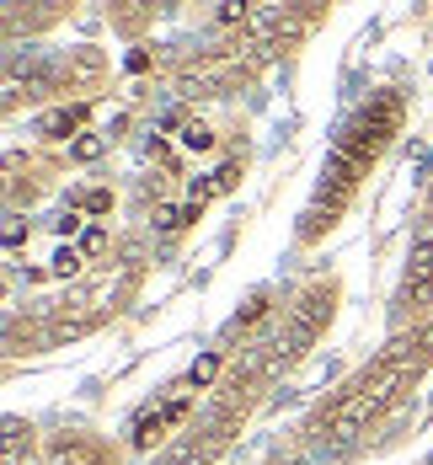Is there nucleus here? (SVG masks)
Returning <instances> with one entry per match:
<instances>
[{"label":"nucleus","mask_w":433,"mask_h":465,"mask_svg":"<svg viewBox=\"0 0 433 465\" xmlns=\"http://www.w3.org/2000/svg\"><path fill=\"white\" fill-rule=\"evenodd\" d=\"M407 113H412V102H407L401 86H380V92L353 102V113L337 124L327 161L316 172V187H310V198H305V209L294 220V246L310 252L348 220V209L359 203V193L375 177V166L390 155V144L401 140Z\"/></svg>","instance_id":"f257e3e1"},{"label":"nucleus","mask_w":433,"mask_h":465,"mask_svg":"<svg viewBox=\"0 0 433 465\" xmlns=\"http://www.w3.org/2000/svg\"><path fill=\"white\" fill-rule=\"evenodd\" d=\"M428 364H433V353H428V342H423V331H390V342H385L364 370H353L332 396H321L310 407V418L300 428L305 444L316 455L353 450L364 433H375L418 391V380L428 374Z\"/></svg>","instance_id":"f03ea898"},{"label":"nucleus","mask_w":433,"mask_h":465,"mask_svg":"<svg viewBox=\"0 0 433 465\" xmlns=\"http://www.w3.org/2000/svg\"><path fill=\"white\" fill-rule=\"evenodd\" d=\"M273 380H279V364H273V331H268V337H257L251 348H241V359L225 370V380L214 385L209 407H203L150 465H220L225 450L241 439L246 418L257 412V401L268 396Z\"/></svg>","instance_id":"7ed1b4c3"},{"label":"nucleus","mask_w":433,"mask_h":465,"mask_svg":"<svg viewBox=\"0 0 433 465\" xmlns=\"http://www.w3.org/2000/svg\"><path fill=\"white\" fill-rule=\"evenodd\" d=\"M337 311H342V279L337 273H316V279H305L294 289V300L284 305V316L273 326V364H279V374L300 370L321 348Z\"/></svg>","instance_id":"20e7f679"},{"label":"nucleus","mask_w":433,"mask_h":465,"mask_svg":"<svg viewBox=\"0 0 433 465\" xmlns=\"http://www.w3.org/2000/svg\"><path fill=\"white\" fill-rule=\"evenodd\" d=\"M134 283L140 279H129V283L92 279V283H70V289H59V294L44 305L48 348H70V342H81V337L102 331V326L123 311V300L134 294Z\"/></svg>","instance_id":"39448f33"},{"label":"nucleus","mask_w":433,"mask_h":465,"mask_svg":"<svg viewBox=\"0 0 433 465\" xmlns=\"http://www.w3.org/2000/svg\"><path fill=\"white\" fill-rule=\"evenodd\" d=\"M44 102L59 107V54L11 48L5 54V75H0V113L16 118L22 107H44Z\"/></svg>","instance_id":"423d86ee"},{"label":"nucleus","mask_w":433,"mask_h":465,"mask_svg":"<svg viewBox=\"0 0 433 465\" xmlns=\"http://www.w3.org/2000/svg\"><path fill=\"white\" fill-rule=\"evenodd\" d=\"M129 444H118L113 433H102L92 422H59L44 433V465H123Z\"/></svg>","instance_id":"0eeeda50"},{"label":"nucleus","mask_w":433,"mask_h":465,"mask_svg":"<svg viewBox=\"0 0 433 465\" xmlns=\"http://www.w3.org/2000/svg\"><path fill=\"white\" fill-rule=\"evenodd\" d=\"M113 59L96 44L59 48V102H96V92H107Z\"/></svg>","instance_id":"6e6552de"},{"label":"nucleus","mask_w":433,"mask_h":465,"mask_svg":"<svg viewBox=\"0 0 433 465\" xmlns=\"http://www.w3.org/2000/svg\"><path fill=\"white\" fill-rule=\"evenodd\" d=\"M59 161L54 155H38V150H11L5 155V209H33L38 198H44L48 187L59 183Z\"/></svg>","instance_id":"1a4fd4ad"},{"label":"nucleus","mask_w":433,"mask_h":465,"mask_svg":"<svg viewBox=\"0 0 433 465\" xmlns=\"http://www.w3.org/2000/svg\"><path fill=\"white\" fill-rule=\"evenodd\" d=\"M70 16H75L70 0H38V5H22V0H16V5L0 11V33H5V44L16 48L22 38H27V44H33V38H48V33L64 27Z\"/></svg>","instance_id":"9d476101"},{"label":"nucleus","mask_w":433,"mask_h":465,"mask_svg":"<svg viewBox=\"0 0 433 465\" xmlns=\"http://www.w3.org/2000/svg\"><path fill=\"white\" fill-rule=\"evenodd\" d=\"M86 118H92V102H59L33 118V134L38 144H75L86 134Z\"/></svg>","instance_id":"9b49d317"},{"label":"nucleus","mask_w":433,"mask_h":465,"mask_svg":"<svg viewBox=\"0 0 433 465\" xmlns=\"http://www.w3.org/2000/svg\"><path fill=\"white\" fill-rule=\"evenodd\" d=\"M0 455H5V465H44V433H38V422L11 412V418L0 422Z\"/></svg>","instance_id":"f8f14e48"},{"label":"nucleus","mask_w":433,"mask_h":465,"mask_svg":"<svg viewBox=\"0 0 433 465\" xmlns=\"http://www.w3.org/2000/svg\"><path fill=\"white\" fill-rule=\"evenodd\" d=\"M155 22H161V5H150V0L107 5V27H113V38H123V44H144V38L155 33Z\"/></svg>","instance_id":"ddd939ff"},{"label":"nucleus","mask_w":433,"mask_h":465,"mask_svg":"<svg viewBox=\"0 0 433 465\" xmlns=\"http://www.w3.org/2000/svg\"><path fill=\"white\" fill-rule=\"evenodd\" d=\"M44 348H48L44 311H38V316H22V311L5 316V353H11V359H22V353H44Z\"/></svg>","instance_id":"4468645a"},{"label":"nucleus","mask_w":433,"mask_h":465,"mask_svg":"<svg viewBox=\"0 0 433 465\" xmlns=\"http://www.w3.org/2000/svg\"><path fill=\"white\" fill-rule=\"evenodd\" d=\"M70 209H75V214H92V220H102V214H113V209H118V193H113V187H81V193H70Z\"/></svg>","instance_id":"2eb2a0df"},{"label":"nucleus","mask_w":433,"mask_h":465,"mask_svg":"<svg viewBox=\"0 0 433 465\" xmlns=\"http://www.w3.org/2000/svg\"><path fill=\"white\" fill-rule=\"evenodd\" d=\"M273 316V289H257L246 305L236 311V322H231V331H241V337H251L257 331V322H268Z\"/></svg>","instance_id":"dca6fc26"},{"label":"nucleus","mask_w":433,"mask_h":465,"mask_svg":"<svg viewBox=\"0 0 433 465\" xmlns=\"http://www.w3.org/2000/svg\"><path fill=\"white\" fill-rule=\"evenodd\" d=\"M203 209L198 203H182V209H172V203H161L155 214H150V231H161V235H177V231H188L192 220H198Z\"/></svg>","instance_id":"f3484780"},{"label":"nucleus","mask_w":433,"mask_h":465,"mask_svg":"<svg viewBox=\"0 0 433 465\" xmlns=\"http://www.w3.org/2000/svg\"><path fill=\"white\" fill-rule=\"evenodd\" d=\"M177 129H182V150H214V129L203 118H177Z\"/></svg>","instance_id":"a211bd4d"},{"label":"nucleus","mask_w":433,"mask_h":465,"mask_svg":"<svg viewBox=\"0 0 433 465\" xmlns=\"http://www.w3.org/2000/svg\"><path fill=\"white\" fill-rule=\"evenodd\" d=\"M81 268H86V257H81V246H59V252H54V268H48V273H54V279H81Z\"/></svg>","instance_id":"6ab92c4d"},{"label":"nucleus","mask_w":433,"mask_h":465,"mask_svg":"<svg viewBox=\"0 0 433 465\" xmlns=\"http://www.w3.org/2000/svg\"><path fill=\"white\" fill-rule=\"evenodd\" d=\"M220 364H225V353H209L203 364H192V370H188V385H198V391H203V385H214V374H220Z\"/></svg>","instance_id":"aec40b11"},{"label":"nucleus","mask_w":433,"mask_h":465,"mask_svg":"<svg viewBox=\"0 0 433 465\" xmlns=\"http://www.w3.org/2000/svg\"><path fill=\"white\" fill-rule=\"evenodd\" d=\"M102 150H107V140H102V134H81V140L70 144V161H96Z\"/></svg>","instance_id":"412c9836"},{"label":"nucleus","mask_w":433,"mask_h":465,"mask_svg":"<svg viewBox=\"0 0 433 465\" xmlns=\"http://www.w3.org/2000/svg\"><path fill=\"white\" fill-rule=\"evenodd\" d=\"M241 172H246V161H236V155H231V161H225V166L214 172V187H220V193H236Z\"/></svg>","instance_id":"4be33fe9"},{"label":"nucleus","mask_w":433,"mask_h":465,"mask_svg":"<svg viewBox=\"0 0 433 465\" xmlns=\"http://www.w3.org/2000/svg\"><path fill=\"white\" fill-rule=\"evenodd\" d=\"M107 246H113V235L102 231V225H92V231L81 235V257H102Z\"/></svg>","instance_id":"5701e85b"},{"label":"nucleus","mask_w":433,"mask_h":465,"mask_svg":"<svg viewBox=\"0 0 433 465\" xmlns=\"http://www.w3.org/2000/svg\"><path fill=\"white\" fill-rule=\"evenodd\" d=\"M54 231H59V235H64V241H70V235L81 231V214H75V209H64V214L54 220Z\"/></svg>","instance_id":"b1692460"},{"label":"nucleus","mask_w":433,"mask_h":465,"mask_svg":"<svg viewBox=\"0 0 433 465\" xmlns=\"http://www.w3.org/2000/svg\"><path fill=\"white\" fill-rule=\"evenodd\" d=\"M418 331H423V342H428V353H433V316H428L423 326H418Z\"/></svg>","instance_id":"393cba45"},{"label":"nucleus","mask_w":433,"mask_h":465,"mask_svg":"<svg viewBox=\"0 0 433 465\" xmlns=\"http://www.w3.org/2000/svg\"><path fill=\"white\" fill-rule=\"evenodd\" d=\"M262 465H284V460H262Z\"/></svg>","instance_id":"a878e982"}]
</instances>
